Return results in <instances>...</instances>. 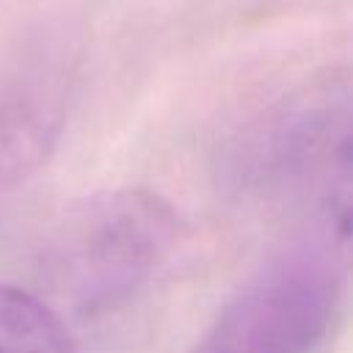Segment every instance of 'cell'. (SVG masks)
Masks as SVG:
<instances>
[{
    "label": "cell",
    "mask_w": 353,
    "mask_h": 353,
    "mask_svg": "<svg viewBox=\"0 0 353 353\" xmlns=\"http://www.w3.org/2000/svg\"><path fill=\"white\" fill-rule=\"evenodd\" d=\"M66 91L52 69L28 72L0 88V193L33 176L63 127Z\"/></svg>",
    "instance_id": "obj_4"
},
{
    "label": "cell",
    "mask_w": 353,
    "mask_h": 353,
    "mask_svg": "<svg viewBox=\"0 0 353 353\" xmlns=\"http://www.w3.org/2000/svg\"><path fill=\"white\" fill-rule=\"evenodd\" d=\"M179 215L149 188H113L83 199L52 229L39 259V298L63 320H91L132 298L168 259Z\"/></svg>",
    "instance_id": "obj_2"
},
{
    "label": "cell",
    "mask_w": 353,
    "mask_h": 353,
    "mask_svg": "<svg viewBox=\"0 0 353 353\" xmlns=\"http://www.w3.org/2000/svg\"><path fill=\"white\" fill-rule=\"evenodd\" d=\"M0 353H80L72 325L36 292L0 281Z\"/></svg>",
    "instance_id": "obj_5"
},
{
    "label": "cell",
    "mask_w": 353,
    "mask_h": 353,
    "mask_svg": "<svg viewBox=\"0 0 353 353\" xmlns=\"http://www.w3.org/2000/svg\"><path fill=\"white\" fill-rule=\"evenodd\" d=\"M350 99L347 69H328L270 105L232 143V188L312 210L317 229L347 240Z\"/></svg>",
    "instance_id": "obj_1"
},
{
    "label": "cell",
    "mask_w": 353,
    "mask_h": 353,
    "mask_svg": "<svg viewBox=\"0 0 353 353\" xmlns=\"http://www.w3.org/2000/svg\"><path fill=\"white\" fill-rule=\"evenodd\" d=\"M345 245L323 234L270 259L188 353H320L342 303Z\"/></svg>",
    "instance_id": "obj_3"
}]
</instances>
